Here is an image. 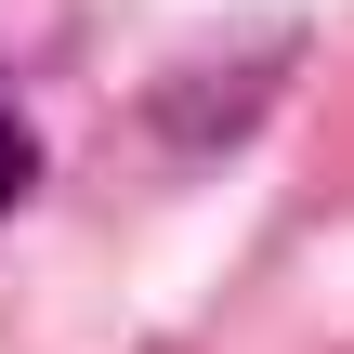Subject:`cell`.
Here are the masks:
<instances>
[{"instance_id": "1", "label": "cell", "mask_w": 354, "mask_h": 354, "mask_svg": "<svg viewBox=\"0 0 354 354\" xmlns=\"http://www.w3.org/2000/svg\"><path fill=\"white\" fill-rule=\"evenodd\" d=\"M39 197V131H26V105L0 92V210H26Z\"/></svg>"}]
</instances>
